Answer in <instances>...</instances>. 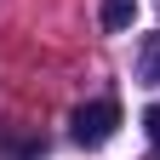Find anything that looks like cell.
<instances>
[{
    "mask_svg": "<svg viewBox=\"0 0 160 160\" xmlns=\"http://www.w3.org/2000/svg\"><path fill=\"white\" fill-rule=\"evenodd\" d=\"M137 74L160 86V34H143V52H137Z\"/></svg>",
    "mask_w": 160,
    "mask_h": 160,
    "instance_id": "cell-3",
    "label": "cell"
},
{
    "mask_svg": "<svg viewBox=\"0 0 160 160\" xmlns=\"http://www.w3.org/2000/svg\"><path fill=\"white\" fill-rule=\"evenodd\" d=\"M69 126H74V143H86V149H103L109 137H114V126H120V103H114V97H97V103H80Z\"/></svg>",
    "mask_w": 160,
    "mask_h": 160,
    "instance_id": "cell-1",
    "label": "cell"
},
{
    "mask_svg": "<svg viewBox=\"0 0 160 160\" xmlns=\"http://www.w3.org/2000/svg\"><path fill=\"white\" fill-rule=\"evenodd\" d=\"M143 132H149V143L160 149V103H149V109H143Z\"/></svg>",
    "mask_w": 160,
    "mask_h": 160,
    "instance_id": "cell-4",
    "label": "cell"
},
{
    "mask_svg": "<svg viewBox=\"0 0 160 160\" xmlns=\"http://www.w3.org/2000/svg\"><path fill=\"white\" fill-rule=\"evenodd\" d=\"M137 23V0H103V29L109 34H126Z\"/></svg>",
    "mask_w": 160,
    "mask_h": 160,
    "instance_id": "cell-2",
    "label": "cell"
},
{
    "mask_svg": "<svg viewBox=\"0 0 160 160\" xmlns=\"http://www.w3.org/2000/svg\"><path fill=\"white\" fill-rule=\"evenodd\" d=\"M0 149H6V154H29V149H40V143H34V137H0Z\"/></svg>",
    "mask_w": 160,
    "mask_h": 160,
    "instance_id": "cell-5",
    "label": "cell"
}]
</instances>
